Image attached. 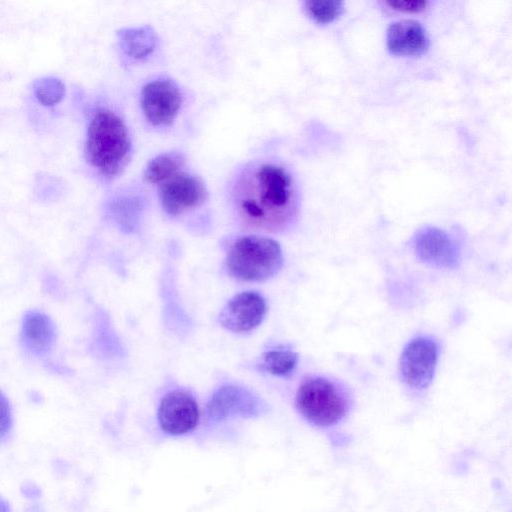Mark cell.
I'll return each mask as SVG.
<instances>
[{
	"label": "cell",
	"mask_w": 512,
	"mask_h": 512,
	"mask_svg": "<svg viewBox=\"0 0 512 512\" xmlns=\"http://www.w3.org/2000/svg\"><path fill=\"white\" fill-rule=\"evenodd\" d=\"M438 351L436 341L426 336L416 337L406 344L400 356V374L407 386L422 390L431 384Z\"/></svg>",
	"instance_id": "cell-5"
},
{
	"label": "cell",
	"mask_w": 512,
	"mask_h": 512,
	"mask_svg": "<svg viewBox=\"0 0 512 512\" xmlns=\"http://www.w3.org/2000/svg\"><path fill=\"white\" fill-rule=\"evenodd\" d=\"M34 92L39 102L45 106H52L62 100L65 87L60 80L46 77L35 81Z\"/></svg>",
	"instance_id": "cell-18"
},
{
	"label": "cell",
	"mask_w": 512,
	"mask_h": 512,
	"mask_svg": "<svg viewBox=\"0 0 512 512\" xmlns=\"http://www.w3.org/2000/svg\"><path fill=\"white\" fill-rule=\"evenodd\" d=\"M21 341L35 356L45 355L55 341V327L51 319L38 311L25 314L22 322Z\"/></svg>",
	"instance_id": "cell-13"
},
{
	"label": "cell",
	"mask_w": 512,
	"mask_h": 512,
	"mask_svg": "<svg viewBox=\"0 0 512 512\" xmlns=\"http://www.w3.org/2000/svg\"><path fill=\"white\" fill-rule=\"evenodd\" d=\"M122 51L130 58L142 60L157 46V35L151 26L127 28L118 32Z\"/></svg>",
	"instance_id": "cell-14"
},
{
	"label": "cell",
	"mask_w": 512,
	"mask_h": 512,
	"mask_svg": "<svg viewBox=\"0 0 512 512\" xmlns=\"http://www.w3.org/2000/svg\"><path fill=\"white\" fill-rule=\"evenodd\" d=\"M299 413L311 424L329 427L339 423L350 409V400L344 389L322 377L305 380L296 394Z\"/></svg>",
	"instance_id": "cell-4"
},
{
	"label": "cell",
	"mask_w": 512,
	"mask_h": 512,
	"mask_svg": "<svg viewBox=\"0 0 512 512\" xmlns=\"http://www.w3.org/2000/svg\"><path fill=\"white\" fill-rule=\"evenodd\" d=\"M159 195L164 211L170 216H177L202 205L207 198V190L198 177L179 172L160 184Z\"/></svg>",
	"instance_id": "cell-7"
},
{
	"label": "cell",
	"mask_w": 512,
	"mask_h": 512,
	"mask_svg": "<svg viewBox=\"0 0 512 512\" xmlns=\"http://www.w3.org/2000/svg\"><path fill=\"white\" fill-rule=\"evenodd\" d=\"M413 249L421 261L435 267L454 268L460 261V250L455 240L436 227L420 229L413 238Z\"/></svg>",
	"instance_id": "cell-8"
},
{
	"label": "cell",
	"mask_w": 512,
	"mask_h": 512,
	"mask_svg": "<svg viewBox=\"0 0 512 512\" xmlns=\"http://www.w3.org/2000/svg\"><path fill=\"white\" fill-rule=\"evenodd\" d=\"M263 297L254 291L234 296L220 313V323L233 332H247L257 327L266 314Z\"/></svg>",
	"instance_id": "cell-11"
},
{
	"label": "cell",
	"mask_w": 512,
	"mask_h": 512,
	"mask_svg": "<svg viewBox=\"0 0 512 512\" xmlns=\"http://www.w3.org/2000/svg\"><path fill=\"white\" fill-rule=\"evenodd\" d=\"M232 198L241 222L252 229L283 232L298 216L294 180L286 168L273 162L244 168L233 185Z\"/></svg>",
	"instance_id": "cell-1"
},
{
	"label": "cell",
	"mask_w": 512,
	"mask_h": 512,
	"mask_svg": "<svg viewBox=\"0 0 512 512\" xmlns=\"http://www.w3.org/2000/svg\"><path fill=\"white\" fill-rule=\"evenodd\" d=\"M283 255L279 244L271 238L246 236L230 248L226 268L230 276L241 281H263L282 267Z\"/></svg>",
	"instance_id": "cell-3"
},
{
	"label": "cell",
	"mask_w": 512,
	"mask_h": 512,
	"mask_svg": "<svg viewBox=\"0 0 512 512\" xmlns=\"http://www.w3.org/2000/svg\"><path fill=\"white\" fill-rule=\"evenodd\" d=\"M385 5L396 11L418 13L424 11L429 2L425 0H391L385 2Z\"/></svg>",
	"instance_id": "cell-19"
},
{
	"label": "cell",
	"mask_w": 512,
	"mask_h": 512,
	"mask_svg": "<svg viewBox=\"0 0 512 512\" xmlns=\"http://www.w3.org/2000/svg\"><path fill=\"white\" fill-rule=\"evenodd\" d=\"M0 512H10V506L6 499L0 495Z\"/></svg>",
	"instance_id": "cell-21"
},
{
	"label": "cell",
	"mask_w": 512,
	"mask_h": 512,
	"mask_svg": "<svg viewBox=\"0 0 512 512\" xmlns=\"http://www.w3.org/2000/svg\"><path fill=\"white\" fill-rule=\"evenodd\" d=\"M307 15L319 24L336 20L343 12L344 3L339 0H312L304 2Z\"/></svg>",
	"instance_id": "cell-17"
},
{
	"label": "cell",
	"mask_w": 512,
	"mask_h": 512,
	"mask_svg": "<svg viewBox=\"0 0 512 512\" xmlns=\"http://www.w3.org/2000/svg\"><path fill=\"white\" fill-rule=\"evenodd\" d=\"M389 52L396 56H420L429 49V37L423 25L414 19L392 22L386 33Z\"/></svg>",
	"instance_id": "cell-12"
},
{
	"label": "cell",
	"mask_w": 512,
	"mask_h": 512,
	"mask_svg": "<svg viewBox=\"0 0 512 512\" xmlns=\"http://www.w3.org/2000/svg\"><path fill=\"white\" fill-rule=\"evenodd\" d=\"M182 94L177 85L167 79L147 83L141 93V107L146 119L154 126H168L177 117Z\"/></svg>",
	"instance_id": "cell-6"
},
{
	"label": "cell",
	"mask_w": 512,
	"mask_h": 512,
	"mask_svg": "<svg viewBox=\"0 0 512 512\" xmlns=\"http://www.w3.org/2000/svg\"><path fill=\"white\" fill-rule=\"evenodd\" d=\"M161 429L170 435L193 431L199 422L198 405L189 393L173 391L163 397L158 408Z\"/></svg>",
	"instance_id": "cell-9"
},
{
	"label": "cell",
	"mask_w": 512,
	"mask_h": 512,
	"mask_svg": "<svg viewBox=\"0 0 512 512\" xmlns=\"http://www.w3.org/2000/svg\"><path fill=\"white\" fill-rule=\"evenodd\" d=\"M130 150L129 133L122 119L110 110H97L87 130L89 163L106 177H113L125 166Z\"/></svg>",
	"instance_id": "cell-2"
},
{
	"label": "cell",
	"mask_w": 512,
	"mask_h": 512,
	"mask_svg": "<svg viewBox=\"0 0 512 512\" xmlns=\"http://www.w3.org/2000/svg\"><path fill=\"white\" fill-rule=\"evenodd\" d=\"M185 162L178 152H167L153 158L145 169V179L152 184H162L180 172Z\"/></svg>",
	"instance_id": "cell-15"
},
{
	"label": "cell",
	"mask_w": 512,
	"mask_h": 512,
	"mask_svg": "<svg viewBox=\"0 0 512 512\" xmlns=\"http://www.w3.org/2000/svg\"><path fill=\"white\" fill-rule=\"evenodd\" d=\"M207 415L213 421L232 416L254 417L264 412V404L248 390L237 386L218 389L207 404Z\"/></svg>",
	"instance_id": "cell-10"
},
{
	"label": "cell",
	"mask_w": 512,
	"mask_h": 512,
	"mask_svg": "<svg viewBox=\"0 0 512 512\" xmlns=\"http://www.w3.org/2000/svg\"><path fill=\"white\" fill-rule=\"evenodd\" d=\"M12 427V413L8 399L0 390V437L6 435Z\"/></svg>",
	"instance_id": "cell-20"
},
{
	"label": "cell",
	"mask_w": 512,
	"mask_h": 512,
	"mask_svg": "<svg viewBox=\"0 0 512 512\" xmlns=\"http://www.w3.org/2000/svg\"><path fill=\"white\" fill-rule=\"evenodd\" d=\"M298 356L290 350H273L263 355L261 367L277 376H287L297 365Z\"/></svg>",
	"instance_id": "cell-16"
}]
</instances>
